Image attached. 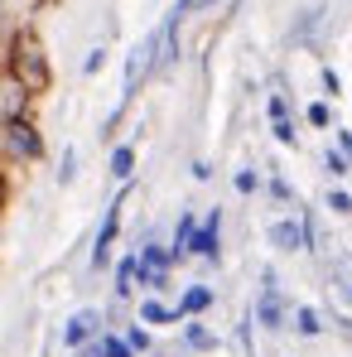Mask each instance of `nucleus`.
Masks as SVG:
<instances>
[{
	"label": "nucleus",
	"mask_w": 352,
	"mask_h": 357,
	"mask_svg": "<svg viewBox=\"0 0 352 357\" xmlns=\"http://www.w3.org/2000/svg\"><path fill=\"white\" fill-rule=\"evenodd\" d=\"M15 73H20V82H24L29 92H44V87H49V63H44V54H39L34 39H20V44H15Z\"/></svg>",
	"instance_id": "nucleus-1"
},
{
	"label": "nucleus",
	"mask_w": 352,
	"mask_h": 357,
	"mask_svg": "<svg viewBox=\"0 0 352 357\" xmlns=\"http://www.w3.org/2000/svg\"><path fill=\"white\" fill-rule=\"evenodd\" d=\"M5 145H10L15 155H39V135H34L29 121H10V126H5Z\"/></svg>",
	"instance_id": "nucleus-2"
},
{
	"label": "nucleus",
	"mask_w": 352,
	"mask_h": 357,
	"mask_svg": "<svg viewBox=\"0 0 352 357\" xmlns=\"http://www.w3.org/2000/svg\"><path fill=\"white\" fill-rule=\"evenodd\" d=\"M270 241L285 246V251H299V246L309 241V232H304V222H275V227H270Z\"/></svg>",
	"instance_id": "nucleus-3"
},
{
	"label": "nucleus",
	"mask_w": 352,
	"mask_h": 357,
	"mask_svg": "<svg viewBox=\"0 0 352 357\" xmlns=\"http://www.w3.org/2000/svg\"><path fill=\"white\" fill-rule=\"evenodd\" d=\"M140 271H145V280H150V285H164V271H169V256L150 246V251L140 256Z\"/></svg>",
	"instance_id": "nucleus-4"
},
{
	"label": "nucleus",
	"mask_w": 352,
	"mask_h": 357,
	"mask_svg": "<svg viewBox=\"0 0 352 357\" xmlns=\"http://www.w3.org/2000/svg\"><path fill=\"white\" fill-rule=\"evenodd\" d=\"M92 328H97V314H77V319H72V324L63 328V338H68V343L77 348V343H87V333H92Z\"/></svg>",
	"instance_id": "nucleus-5"
},
{
	"label": "nucleus",
	"mask_w": 352,
	"mask_h": 357,
	"mask_svg": "<svg viewBox=\"0 0 352 357\" xmlns=\"http://www.w3.org/2000/svg\"><path fill=\"white\" fill-rule=\"evenodd\" d=\"M116 222H121V203L112 208V213H107V227H102V237H97V256H92L97 266H102V261H107V251H112V237H116Z\"/></svg>",
	"instance_id": "nucleus-6"
},
{
	"label": "nucleus",
	"mask_w": 352,
	"mask_h": 357,
	"mask_svg": "<svg viewBox=\"0 0 352 357\" xmlns=\"http://www.w3.org/2000/svg\"><path fill=\"white\" fill-rule=\"evenodd\" d=\"M193 251L198 256H217V218H208V227L193 232Z\"/></svg>",
	"instance_id": "nucleus-7"
},
{
	"label": "nucleus",
	"mask_w": 352,
	"mask_h": 357,
	"mask_svg": "<svg viewBox=\"0 0 352 357\" xmlns=\"http://www.w3.org/2000/svg\"><path fill=\"white\" fill-rule=\"evenodd\" d=\"M261 324H266V328H280V295H275V290L261 295Z\"/></svg>",
	"instance_id": "nucleus-8"
},
{
	"label": "nucleus",
	"mask_w": 352,
	"mask_h": 357,
	"mask_svg": "<svg viewBox=\"0 0 352 357\" xmlns=\"http://www.w3.org/2000/svg\"><path fill=\"white\" fill-rule=\"evenodd\" d=\"M198 309H208V290H188L183 295V314H198Z\"/></svg>",
	"instance_id": "nucleus-9"
},
{
	"label": "nucleus",
	"mask_w": 352,
	"mask_h": 357,
	"mask_svg": "<svg viewBox=\"0 0 352 357\" xmlns=\"http://www.w3.org/2000/svg\"><path fill=\"white\" fill-rule=\"evenodd\" d=\"M130 165H135V155H130V150H116V155H112V169H116L121 178L130 174Z\"/></svg>",
	"instance_id": "nucleus-10"
},
{
	"label": "nucleus",
	"mask_w": 352,
	"mask_h": 357,
	"mask_svg": "<svg viewBox=\"0 0 352 357\" xmlns=\"http://www.w3.org/2000/svg\"><path fill=\"white\" fill-rule=\"evenodd\" d=\"M178 251H193V218L178 222Z\"/></svg>",
	"instance_id": "nucleus-11"
},
{
	"label": "nucleus",
	"mask_w": 352,
	"mask_h": 357,
	"mask_svg": "<svg viewBox=\"0 0 352 357\" xmlns=\"http://www.w3.org/2000/svg\"><path fill=\"white\" fill-rule=\"evenodd\" d=\"M145 319H150V324H169V319H174V314H169V309H164V304H145Z\"/></svg>",
	"instance_id": "nucleus-12"
},
{
	"label": "nucleus",
	"mask_w": 352,
	"mask_h": 357,
	"mask_svg": "<svg viewBox=\"0 0 352 357\" xmlns=\"http://www.w3.org/2000/svg\"><path fill=\"white\" fill-rule=\"evenodd\" d=\"M102 357H130V348H125L121 338H107V343H102Z\"/></svg>",
	"instance_id": "nucleus-13"
},
{
	"label": "nucleus",
	"mask_w": 352,
	"mask_h": 357,
	"mask_svg": "<svg viewBox=\"0 0 352 357\" xmlns=\"http://www.w3.org/2000/svg\"><path fill=\"white\" fill-rule=\"evenodd\" d=\"M299 328H304V333H319V319H314V309H299Z\"/></svg>",
	"instance_id": "nucleus-14"
},
{
	"label": "nucleus",
	"mask_w": 352,
	"mask_h": 357,
	"mask_svg": "<svg viewBox=\"0 0 352 357\" xmlns=\"http://www.w3.org/2000/svg\"><path fill=\"white\" fill-rule=\"evenodd\" d=\"M328 208H333V213H348L352 198H348V193H333V198H328Z\"/></svg>",
	"instance_id": "nucleus-15"
},
{
	"label": "nucleus",
	"mask_w": 352,
	"mask_h": 357,
	"mask_svg": "<svg viewBox=\"0 0 352 357\" xmlns=\"http://www.w3.org/2000/svg\"><path fill=\"white\" fill-rule=\"evenodd\" d=\"M130 280H135V261H125V266H121V290H130Z\"/></svg>",
	"instance_id": "nucleus-16"
},
{
	"label": "nucleus",
	"mask_w": 352,
	"mask_h": 357,
	"mask_svg": "<svg viewBox=\"0 0 352 357\" xmlns=\"http://www.w3.org/2000/svg\"><path fill=\"white\" fill-rule=\"evenodd\" d=\"M0 203H5V183H0Z\"/></svg>",
	"instance_id": "nucleus-17"
}]
</instances>
